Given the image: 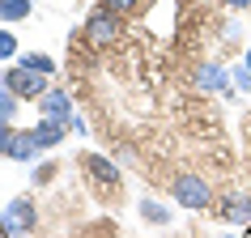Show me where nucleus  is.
Here are the masks:
<instances>
[{
	"mask_svg": "<svg viewBox=\"0 0 251 238\" xmlns=\"http://www.w3.org/2000/svg\"><path fill=\"white\" fill-rule=\"evenodd\" d=\"M171 191H175V204H183V209H192V213H200V209H209V204H213V187L204 183L196 170L175 174Z\"/></svg>",
	"mask_w": 251,
	"mask_h": 238,
	"instance_id": "nucleus-1",
	"label": "nucleus"
},
{
	"mask_svg": "<svg viewBox=\"0 0 251 238\" xmlns=\"http://www.w3.org/2000/svg\"><path fill=\"white\" fill-rule=\"evenodd\" d=\"M124 34V17L119 13H111V9H90V17H85V39L90 43H98V47H111V43Z\"/></svg>",
	"mask_w": 251,
	"mask_h": 238,
	"instance_id": "nucleus-2",
	"label": "nucleus"
},
{
	"mask_svg": "<svg viewBox=\"0 0 251 238\" xmlns=\"http://www.w3.org/2000/svg\"><path fill=\"white\" fill-rule=\"evenodd\" d=\"M34 221H39V213H34V200L30 196H17L4 204V217H0V230H4V238H17L22 230H34Z\"/></svg>",
	"mask_w": 251,
	"mask_h": 238,
	"instance_id": "nucleus-3",
	"label": "nucleus"
},
{
	"mask_svg": "<svg viewBox=\"0 0 251 238\" xmlns=\"http://www.w3.org/2000/svg\"><path fill=\"white\" fill-rule=\"evenodd\" d=\"M4 85H9L17 98H43V94L51 90L47 77L34 72V68H26V64H13V68H9V72H4Z\"/></svg>",
	"mask_w": 251,
	"mask_h": 238,
	"instance_id": "nucleus-4",
	"label": "nucleus"
},
{
	"mask_svg": "<svg viewBox=\"0 0 251 238\" xmlns=\"http://www.w3.org/2000/svg\"><path fill=\"white\" fill-rule=\"evenodd\" d=\"M192 81H196V90H204V94H226V98H234V77H230L226 64H200Z\"/></svg>",
	"mask_w": 251,
	"mask_h": 238,
	"instance_id": "nucleus-5",
	"label": "nucleus"
},
{
	"mask_svg": "<svg viewBox=\"0 0 251 238\" xmlns=\"http://www.w3.org/2000/svg\"><path fill=\"white\" fill-rule=\"evenodd\" d=\"M81 166L90 170L94 183H102V187H115L119 179H124V170H119L111 158H102V153H85V158H81Z\"/></svg>",
	"mask_w": 251,
	"mask_h": 238,
	"instance_id": "nucleus-6",
	"label": "nucleus"
},
{
	"mask_svg": "<svg viewBox=\"0 0 251 238\" xmlns=\"http://www.w3.org/2000/svg\"><path fill=\"white\" fill-rule=\"evenodd\" d=\"M39 115L55 119V123H68V119H73V98H68L64 90H47L39 98Z\"/></svg>",
	"mask_w": 251,
	"mask_h": 238,
	"instance_id": "nucleus-7",
	"label": "nucleus"
},
{
	"mask_svg": "<svg viewBox=\"0 0 251 238\" xmlns=\"http://www.w3.org/2000/svg\"><path fill=\"white\" fill-rule=\"evenodd\" d=\"M217 213H222L226 221H234V225H251V200L247 196H226L217 204Z\"/></svg>",
	"mask_w": 251,
	"mask_h": 238,
	"instance_id": "nucleus-8",
	"label": "nucleus"
},
{
	"mask_svg": "<svg viewBox=\"0 0 251 238\" xmlns=\"http://www.w3.org/2000/svg\"><path fill=\"white\" fill-rule=\"evenodd\" d=\"M64 128H68V123H55V119H43L39 128H30V136H34V145H39V149H55L60 141H64Z\"/></svg>",
	"mask_w": 251,
	"mask_h": 238,
	"instance_id": "nucleus-9",
	"label": "nucleus"
},
{
	"mask_svg": "<svg viewBox=\"0 0 251 238\" xmlns=\"http://www.w3.org/2000/svg\"><path fill=\"white\" fill-rule=\"evenodd\" d=\"M34 153H39L34 136H30V132H17V136H13V145H9V158H13V162H30Z\"/></svg>",
	"mask_w": 251,
	"mask_h": 238,
	"instance_id": "nucleus-10",
	"label": "nucleus"
},
{
	"mask_svg": "<svg viewBox=\"0 0 251 238\" xmlns=\"http://www.w3.org/2000/svg\"><path fill=\"white\" fill-rule=\"evenodd\" d=\"M30 9H34V0H0V22H22L30 17Z\"/></svg>",
	"mask_w": 251,
	"mask_h": 238,
	"instance_id": "nucleus-11",
	"label": "nucleus"
},
{
	"mask_svg": "<svg viewBox=\"0 0 251 238\" xmlns=\"http://www.w3.org/2000/svg\"><path fill=\"white\" fill-rule=\"evenodd\" d=\"M17 64L34 68V72H43V77H51V72H55V60H51V55H43V51H30V55H22Z\"/></svg>",
	"mask_w": 251,
	"mask_h": 238,
	"instance_id": "nucleus-12",
	"label": "nucleus"
},
{
	"mask_svg": "<svg viewBox=\"0 0 251 238\" xmlns=\"http://www.w3.org/2000/svg\"><path fill=\"white\" fill-rule=\"evenodd\" d=\"M13 115H17V94L9 90V85H0V119L13 123Z\"/></svg>",
	"mask_w": 251,
	"mask_h": 238,
	"instance_id": "nucleus-13",
	"label": "nucleus"
},
{
	"mask_svg": "<svg viewBox=\"0 0 251 238\" xmlns=\"http://www.w3.org/2000/svg\"><path fill=\"white\" fill-rule=\"evenodd\" d=\"M141 213H145V221H158V225L171 221V209H162L158 200H141Z\"/></svg>",
	"mask_w": 251,
	"mask_h": 238,
	"instance_id": "nucleus-14",
	"label": "nucleus"
},
{
	"mask_svg": "<svg viewBox=\"0 0 251 238\" xmlns=\"http://www.w3.org/2000/svg\"><path fill=\"white\" fill-rule=\"evenodd\" d=\"M13 55H17V34H9L0 26V60H13Z\"/></svg>",
	"mask_w": 251,
	"mask_h": 238,
	"instance_id": "nucleus-15",
	"label": "nucleus"
},
{
	"mask_svg": "<svg viewBox=\"0 0 251 238\" xmlns=\"http://www.w3.org/2000/svg\"><path fill=\"white\" fill-rule=\"evenodd\" d=\"M230 77H234V90H251V68H247V64L230 68Z\"/></svg>",
	"mask_w": 251,
	"mask_h": 238,
	"instance_id": "nucleus-16",
	"label": "nucleus"
},
{
	"mask_svg": "<svg viewBox=\"0 0 251 238\" xmlns=\"http://www.w3.org/2000/svg\"><path fill=\"white\" fill-rule=\"evenodd\" d=\"M13 136H17V128L0 119V153H4V158H9V145H13Z\"/></svg>",
	"mask_w": 251,
	"mask_h": 238,
	"instance_id": "nucleus-17",
	"label": "nucleus"
},
{
	"mask_svg": "<svg viewBox=\"0 0 251 238\" xmlns=\"http://www.w3.org/2000/svg\"><path fill=\"white\" fill-rule=\"evenodd\" d=\"M136 4H141V0H102V9H111V13H119V17H124V13H132Z\"/></svg>",
	"mask_w": 251,
	"mask_h": 238,
	"instance_id": "nucleus-18",
	"label": "nucleus"
},
{
	"mask_svg": "<svg viewBox=\"0 0 251 238\" xmlns=\"http://www.w3.org/2000/svg\"><path fill=\"white\" fill-rule=\"evenodd\" d=\"M238 34H243V26H238V22H226V34H222V39L226 43H238Z\"/></svg>",
	"mask_w": 251,
	"mask_h": 238,
	"instance_id": "nucleus-19",
	"label": "nucleus"
},
{
	"mask_svg": "<svg viewBox=\"0 0 251 238\" xmlns=\"http://www.w3.org/2000/svg\"><path fill=\"white\" fill-rule=\"evenodd\" d=\"M51 170H55V166H51V162H43V166H39V170H34V179H39V183H47V179H51Z\"/></svg>",
	"mask_w": 251,
	"mask_h": 238,
	"instance_id": "nucleus-20",
	"label": "nucleus"
},
{
	"mask_svg": "<svg viewBox=\"0 0 251 238\" xmlns=\"http://www.w3.org/2000/svg\"><path fill=\"white\" fill-rule=\"evenodd\" d=\"M68 128H73V132H77V136H85V132H90V128H85V119H77V115L68 119Z\"/></svg>",
	"mask_w": 251,
	"mask_h": 238,
	"instance_id": "nucleus-21",
	"label": "nucleus"
},
{
	"mask_svg": "<svg viewBox=\"0 0 251 238\" xmlns=\"http://www.w3.org/2000/svg\"><path fill=\"white\" fill-rule=\"evenodd\" d=\"M226 4H230V9H247L251 0H226Z\"/></svg>",
	"mask_w": 251,
	"mask_h": 238,
	"instance_id": "nucleus-22",
	"label": "nucleus"
},
{
	"mask_svg": "<svg viewBox=\"0 0 251 238\" xmlns=\"http://www.w3.org/2000/svg\"><path fill=\"white\" fill-rule=\"evenodd\" d=\"M247 68H251V47H247Z\"/></svg>",
	"mask_w": 251,
	"mask_h": 238,
	"instance_id": "nucleus-23",
	"label": "nucleus"
},
{
	"mask_svg": "<svg viewBox=\"0 0 251 238\" xmlns=\"http://www.w3.org/2000/svg\"><path fill=\"white\" fill-rule=\"evenodd\" d=\"M247 238H251V225H247Z\"/></svg>",
	"mask_w": 251,
	"mask_h": 238,
	"instance_id": "nucleus-24",
	"label": "nucleus"
},
{
	"mask_svg": "<svg viewBox=\"0 0 251 238\" xmlns=\"http://www.w3.org/2000/svg\"><path fill=\"white\" fill-rule=\"evenodd\" d=\"M222 238H234V234H222Z\"/></svg>",
	"mask_w": 251,
	"mask_h": 238,
	"instance_id": "nucleus-25",
	"label": "nucleus"
}]
</instances>
